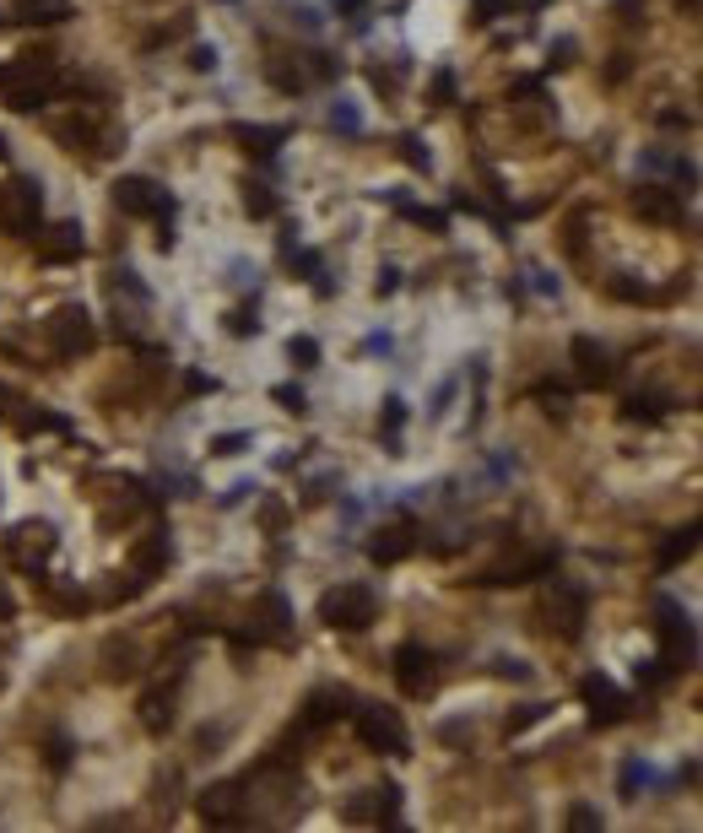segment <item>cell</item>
<instances>
[{
  "label": "cell",
  "mask_w": 703,
  "mask_h": 833,
  "mask_svg": "<svg viewBox=\"0 0 703 833\" xmlns=\"http://www.w3.org/2000/svg\"><path fill=\"white\" fill-rule=\"evenodd\" d=\"M6 406H11V395H6V385H0V417H6Z\"/></svg>",
  "instance_id": "4dcf8cb0"
},
{
  "label": "cell",
  "mask_w": 703,
  "mask_h": 833,
  "mask_svg": "<svg viewBox=\"0 0 703 833\" xmlns=\"http://www.w3.org/2000/svg\"><path fill=\"white\" fill-rule=\"evenodd\" d=\"M449 98H455V76L439 71V76H433V103H449Z\"/></svg>",
  "instance_id": "4316f807"
},
{
  "label": "cell",
  "mask_w": 703,
  "mask_h": 833,
  "mask_svg": "<svg viewBox=\"0 0 703 833\" xmlns=\"http://www.w3.org/2000/svg\"><path fill=\"white\" fill-rule=\"evenodd\" d=\"M401 422H406V401H401V395H390V401H384V433L395 439V428H401Z\"/></svg>",
  "instance_id": "7402d4cb"
},
{
  "label": "cell",
  "mask_w": 703,
  "mask_h": 833,
  "mask_svg": "<svg viewBox=\"0 0 703 833\" xmlns=\"http://www.w3.org/2000/svg\"><path fill=\"white\" fill-rule=\"evenodd\" d=\"M244 444H249V433H222V439H211V449H217V455H238Z\"/></svg>",
  "instance_id": "d4e9b609"
},
{
  "label": "cell",
  "mask_w": 703,
  "mask_h": 833,
  "mask_svg": "<svg viewBox=\"0 0 703 833\" xmlns=\"http://www.w3.org/2000/svg\"><path fill=\"white\" fill-rule=\"evenodd\" d=\"M114 206L125 211V217H141V222H174V195L163 190L157 179H141V174H130V179H119L114 184Z\"/></svg>",
  "instance_id": "7a4b0ae2"
},
{
  "label": "cell",
  "mask_w": 703,
  "mask_h": 833,
  "mask_svg": "<svg viewBox=\"0 0 703 833\" xmlns=\"http://www.w3.org/2000/svg\"><path fill=\"white\" fill-rule=\"evenodd\" d=\"M368 552H374L379 563H395L401 552H411V531L406 525H390V531H379L374 541H368Z\"/></svg>",
  "instance_id": "4fadbf2b"
},
{
  "label": "cell",
  "mask_w": 703,
  "mask_h": 833,
  "mask_svg": "<svg viewBox=\"0 0 703 833\" xmlns=\"http://www.w3.org/2000/svg\"><path fill=\"white\" fill-rule=\"evenodd\" d=\"M49 98H55V82H49V76H38V71H28L17 87H6V109L11 114H38Z\"/></svg>",
  "instance_id": "ba28073f"
},
{
  "label": "cell",
  "mask_w": 703,
  "mask_h": 833,
  "mask_svg": "<svg viewBox=\"0 0 703 833\" xmlns=\"http://www.w3.org/2000/svg\"><path fill=\"white\" fill-rule=\"evenodd\" d=\"M0 157H6V136H0Z\"/></svg>",
  "instance_id": "1f68e13d"
},
{
  "label": "cell",
  "mask_w": 703,
  "mask_h": 833,
  "mask_svg": "<svg viewBox=\"0 0 703 833\" xmlns=\"http://www.w3.org/2000/svg\"><path fill=\"white\" fill-rule=\"evenodd\" d=\"M55 547H60V536H55L49 520H22V525H11V536H6V558L17 568H28V574H38Z\"/></svg>",
  "instance_id": "3957f363"
},
{
  "label": "cell",
  "mask_w": 703,
  "mask_h": 833,
  "mask_svg": "<svg viewBox=\"0 0 703 833\" xmlns=\"http://www.w3.org/2000/svg\"><path fill=\"white\" fill-rule=\"evenodd\" d=\"M233 136L238 141H249V152H276V147H282V141H287V130H276V125H238L233 130Z\"/></svg>",
  "instance_id": "5bb4252c"
},
{
  "label": "cell",
  "mask_w": 703,
  "mask_h": 833,
  "mask_svg": "<svg viewBox=\"0 0 703 833\" xmlns=\"http://www.w3.org/2000/svg\"><path fill=\"white\" fill-rule=\"evenodd\" d=\"M401 152H406V163L417 168V174H428V168H433V157L422 152V141H417V136H406V141H401Z\"/></svg>",
  "instance_id": "ffe728a7"
},
{
  "label": "cell",
  "mask_w": 703,
  "mask_h": 833,
  "mask_svg": "<svg viewBox=\"0 0 703 833\" xmlns=\"http://www.w3.org/2000/svg\"><path fill=\"white\" fill-rule=\"evenodd\" d=\"M11 428H17V433H71V422L55 417V412H44V406H33V401H22L17 412H11Z\"/></svg>",
  "instance_id": "8fae6325"
},
{
  "label": "cell",
  "mask_w": 703,
  "mask_h": 833,
  "mask_svg": "<svg viewBox=\"0 0 703 833\" xmlns=\"http://www.w3.org/2000/svg\"><path fill=\"white\" fill-rule=\"evenodd\" d=\"M330 125H336V130H347V136H352V130H357V125H363V119H357V109H352V103H347V98H341V103H336V109H330Z\"/></svg>",
  "instance_id": "44dd1931"
},
{
  "label": "cell",
  "mask_w": 703,
  "mask_h": 833,
  "mask_svg": "<svg viewBox=\"0 0 703 833\" xmlns=\"http://www.w3.org/2000/svg\"><path fill=\"white\" fill-rule=\"evenodd\" d=\"M374 606L379 601H374V590H368V585H336L320 601V617H325L330 628H368V623H374Z\"/></svg>",
  "instance_id": "277c9868"
},
{
  "label": "cell",
  "mask_w": 703,
  "mask_h": 833,
  "mask_svg": "<svg viewBox=\"0 0 703 833\" xmlns=\"http://www.w3.org/2000/svg\"><path fill=\"white\" fill-rule=\"evenodd\" d=\"M357 731H363V742L374 747V752H406V731H401V720H395L384 704H368V709H357Z\"/></svg>",
  "instance_id": "8992f818"
},
{
  "label": "cell",
  "mask_w": 703,
  "mask_h": 833,
  "mask_svg": "<svg viewBox=\"0 0 703 833\" xmlns=\"http://www.w3.org/2000/svg\"><path fill=\"white\" fill-rule=\"evenodd\" d=\"M0 76H6V71H0Z\"/></svg>",
  "instance_id": "d6a6232c"
},
{
  "label": "cell",
  "mask_w": 703,
  "mask_h": 833,
  "mask_svg": "<svg viewBox=\"0 0 703 833\" xmlns=\"http://www.w3.org/2000/svg\"><path fill=\"white\" fill-rule=\"evenodd\" d=\"M471 11H476V22H493L498 11H509V0H471Z\"/></svg>",
  "instance_id": "484cf974"
},
{
  "label": "cell",
  "mask_w": 703,
  "mask_h": 833,
  "mask_svg": "<svg viewBox=\"0 0 703 833\" xmlns=\"http://www.w3.org/2000/svg\"><path fill=\"white\" fill-rule=\"evenodd\" d=\"M287 352H293L298 368H314V363H320V347H314L309 336H293V347H287Z\"/></svg>",
  "instance_id": "ac0fdd59"
},
{
  "label": "cell",
  "mask_w": 703,
  "mask_h": 833,
  "mask_svg": "<svg viewBox=\"0 0 703 833\" xmlns=\"http://www.w3.org/2000/svg\"><path fill=\"white\" fill-rule=\"evenodd\" d=\"M11 11H17L28 28H49V22H71L76 17V0H11Z\"/></svg>",
  "instance_id": "30bf717a"
},
{
  "label": "cell",
  "mask_w": 703,
  "mask_h": 833,
  "mask_svg": "<svg viewBox=\"0 0 703 833\" xmlns=\"http://www.w3.org/2000/svg\"><path fill=\"white\" fill-rule=\"evenodd\" d=\"M639 779H649V763L644 758L622 763V796H633V790H639Z\"/></svg>",
  "instance_id": "d6986e66"
},
{
  "label": "cell",
  "mask_w": 703,
  "mask_h": 833,
  "mask_svg": "<svg viewBox=\"0 0 703 833\" xmlns=\"http://www.w3.org/2000/svg\"><path fill=\"white\" fill-rule=\"evenodd\" d=\"M33 238H38V260H49V266L82 255V228H76V222H55L49 233H33Z\"/></svg>",
  "instance_id": "52a82bcc"
},
{
  "label": "cell",
  "mask_w": 703,
  "mask_h": 833,
  "mask_svg": "<svg viewBox=\"0 0 703 833\" xmlns=\"http://www.w3.org/2000/svg\"><path fill=\"white\" fill-rule=\"evenodd\" d=\"M395 677H401L406 693H428L433 687V655H422L417 644H406V650L395 655Z\"/></svg>",
  "instance_id": "9c48e42d"
},
{
  "label": "cell",
  "mask_w": 703,
  "mask_h": 833,
  "mask_svg": "<svg viewBox=\"0 0 703 833\" xmlns=\"http://www.w3.org/2000/svg\"><path fill=\"white\" fill-rule=\"evenodd\" d=\"M260 520H265V525H282V520H287V509H282V504H265Z\"/></svg>",
  "instance_id": "f546056e"
},
{
  "label": "cell",
  "mask_w": 703,
  "mask_h": 833,
  "mask_svg": "<svg viewBox=\"0 0 703 833\" xmlns=\"http://www.w3.org/2000/svg\"><path fill=\"white\" fill-rule=\"evenodd\" d=\"M244 206H249V211H255V217H271V211H276V195H271V190H265V184H249Z\"/></svg>",
  "instance_id": "e0dca14e"
},
{
  "label": "cell",
  "mask_w": 703,
  "mask_h": 833,
  "mask_svg": "<svg viewBox=\"0 0 703 833\" xmlns=\"http://www.w3.org/2000/svg\"><path fill=\"white\" fill-rule=\"evenodd\" d=\"M276 401H282L287 412H298V417L309 412V401H303V390H293V385H276Z\"/></svg>",
  "instance_id": "cb8c5ba5"
},
{
  "label": "cell",
  "mask_w": 703,
  "mask_h": 833,
  "mask_svg": "<svg viewBox=\"0 0 703 833\" xmlns=\"http://www.w3.org/2000/svg\"><path fill=\"white\" fill-rule=\"evenodd\" d=\"M44 228V190H38L33 179H6L0 184V233L11 238H33Z\"/></svg>",
  "instance_id": "6da1fadb"
},
{
  "label": "cell",
  "mask_w": 703,
  "mask_h": 833,
  "mask_svg": "<svg viewBox=\"0 0 703 833\" xmlns=\"http://www.w3.org/2000/svg\"><path fill=\"white\" fill-rule=\"evenodd\" d=\"M568 823H574V828H595V823H601V817H595L590 806H574V817H568Z\"/></svg>",
  "instance_id": "f1b7e54d"
},
{
  "label": "cell",
  "mask_w": 703,
  "mask_h": 833,
  "mask_svg": "<svg viewBox=\"0 0 703 833\" xmlns=\"http://www.w3.org/2000/svg\"><path fill=\"white\" fill-rule=\"evenodd\" d=\"M574 357H579V368H585V379H606V352L595 347V341H574Z\"/></svg>",
  "instance_id": "9a60e30c"
},
{
  "label": "cell",
  "mask_w": 703,
  "mask_h": 833,
  "mask_svg": "<svg viewBox=\"0 0 703 833\" xmlns=\"http://www.w3.org/2000/svg\"><path fill=\"white\" fill-rule=\"evenodd\" d=\"M190 71H217V49H211V44H195V49H190Z\"/></svg>",
  "instance_id": "603a6c76"
},
{
  "label": "cell",
  "mask_w": 703,
  "mask_h": 833,
  "mask_svg": "<svg viewBox=\"0 0 703 833\" xmlns=\"http://www.w3.org/2000/svg\"><path fill=\"white\" fill-rule=\"evenodd\" d=\"M163 563H168V536L157 531V541H141V547H136V568H152V574H157Z\"/></svg>",
  "instance_id": "2e32d148"
},
{
  "label": "cell",
  "mask_w": 703,
  "mask_h": 833,
  "mask_svg": "<svg viewBox=\"0 0 703 833\" xmlns=\"http://www.w3.org/2000/svg\"><path fill=\"white\" fill-rule=\"evenodd\" d=\"M168 720H174V682L152 687V693L141 698V725H152V731H168Z\"/></svg>",
  "instance_id": "7c38bea8"
},
{
  "label": "cell",
  "mask_w": 703,
  "mask_h": 833,
  "mask_svg": "<svg viewBox=\"0 0 703 833\" xmlns=\"http://www.w3.org/2000/svg\"><path fill=\"white\" fill-rule=\"evenodd\" d=\"M449 395H455V379H444V385H439V395H433V406H428V412H433V417H439V412H444V406H449Z\"/></svg>",
  "instance_id": "83f0119b"
},
{
  "label": "cell",
  "mask_w": 703,
  "mask_h": 833,
  "mask_svg": "<svg viewBox=\"0 0 703 833\" xmlns=\"http://www.w3.org/2000/svg\"><path fill=\"white\" fill-rule=\"evenodd\" d=\"M49 336H55L60 352L87 357V352H92V320H87L82 303H65V309H55V320H49Z\"/></svg>",
  "instance_id": "5b68a950"
}]
</instances>
